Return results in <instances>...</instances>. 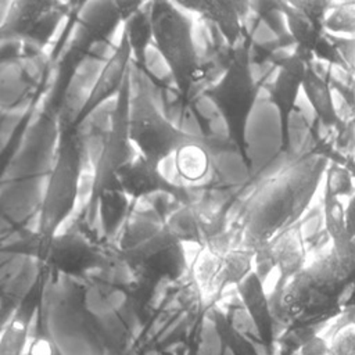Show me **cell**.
Wrapping results in <instances>:
<instances>
[{
	"label": "cell",
	"instance_id": "cell-1",
	"mask_svg": "<svg viewBox=\"0 0 355 355\" xmlns=\"http://www.w3.org/2000/svg\"><path fill=\"white\" fill-rule=\"evenodd\" d=\"M326 171L320 161L295 162L268 179L250 198L241 229L243 245L257 251L295 225Z\"/></svg>",
	"mask_w": 355,
	"mask_h": 355
},
{
	"label": "cell",
	"instance_id": "cell-2",
	"mask_svg": "<svg viewBox=\"0 0 355 355\" xmlns=\"http://www.w3.org/2000/svg\"><path fill=\"white\" fill-rule=\"evenodd\" d=\"M355 261L341 259L330 247L308 261L294 277L280 282L269 298L273 319L315 318L344 306Z\"/></svg>",
	"mask_w": 355,
	"mask_h": 355
},
{
	"label": "cell",
	"instance_id": "cell-3",
	"mask_svg": "<svg viewBox=\"0 0 355 355\" xmlns=\"http://www.w3.org/2000/svg\"><path fill=\"white\" fill-rule=\"evenodd\" d=\"M153 46L171 72L175 89L186 100L202 79L190 12L176 1L150 3Z\"/></svg>",
	"mask_w": 355,
	"mask_h": 355
},
{
	"label": "cell",
	"instance_id": "cell-4",
	"mask_svg": "<svg viewBox=\"0 0 355 355\" xmlns=\"http://www.w3.org/2000/svg\"><path fill=\"white\" fill-rule=\"evenodd\" d=\"M60 135L39 211L37 236L42 244L58 233L60 226L75 209L83 176V147L78 133L73 129Z\"/></svg>",
	"mask_w": 355,
	"mask_h": 355
},
{
	"label": "cell",
	"instance_id": "cell-5",
	"mask_svg": "<svg viewBox=\"0 0 355 355\" xmlns=\"http://www.w3.org/2000/svg\"><path fill=\"white\" fill-rule=\"evenodd\" d=\"M258 92L259 86L250 65L247 47L236 46L225 72L207 96L223 119L230 141L241 153L245 151L247 123Z\"/></svg>",
	"mask_w": 355,
	"mask_h": 355
},
{
	"label": "cell",
	"instance_id": "cell-6",
	"mask_svg": "<svg viewBox=\"0 0 355 355\" xmlns=\"http://www.w3.org/2000/svg\"><path fill=\"white\" fill-rule=\"evenodd\" d=\"M128 133L136 154L157 166L194 137L179 129L157 107L146 89L130 92Z\"/></svg>",
	"mask_w": 355,
	"mask_h": 355
},
{
	"label": "cell",
	"instance_id": "cell-7",
	"mask_svg": "<svg viewBox=\"0 0 355 355\" xmlns=\"http://www.w3.org/2000/svg\"><path fill=\"white\" fill-rule=\"evenodd\" d=\"M101 254L103 251L79 232H64L44 241L37 257L50 270L79 277L97 269Z\"/></svg>",
	"mask_w": 355,
	"mask_h": 355
},
{
	"label": "cell",
	"instance_id": "cell-8",
	"mask_svg": "<svg viewBox=\"0 0 355 355\" xmlns=\"http://www.w3.org/2000/svg\"><path fill=\"white\" fill-rule=\"evenodd\" d=\"M311 60H313L311 55L294 49L290 55L277 64V72L270 87V101L279 112L284 147L288 146L291 114L295 108L298 96L302 92L305 68Z\"/></svg>",
	"mask_w": 355,
	"mask_h": 355
},
{
	"label": "cell",
	"instance_id": "cell-9",
	"mask_svg": "<svg viewBox=\"0 0 355 355\" xmlns=\"http://www.w3.org/2000/svg\"><path fill=\"white\" fill-rule=\"evenodd\" d=\"M116 186L130 201L143 200L148 196H173L180 204H187V193L169 182L159 171V166L136 155L129 164L121 168L116 175Z\"/></svg>",
	"mask_w": 355,
	"mask_h": 355
},
{
	"label": "cell",
	"instance_id": "cell-10",
	"mask_svg": "<svg viewBox=\"0 0 355 355\" xmlns=\"http://www.w3.org/2000/svg\"><path fill=\"white\" fill-rule=\"evenodd\" d=\"M306 263V245L297 225L283 230L268 244L255 251V269L265 265L268 270L276 269L280 282H286L298 275Z\"/></svg>",
	"mask_w": 355,
	"mask_h": 355
},
{
	"label": "cell",
	"instance_id": "cell-11",
	"mask_svg": "<svg viewBox=\"0 0 355 355\" xmlns=\"http://www.w3.org/2000/svg\"><path fill=\"white\" fill-rule=\"evenodd\" d=\"M57 3L51 1H17L11 3L0 35L3 36H31L42 39L43 33H50L61 19Z\"/></svg>",
	"mask_w": 355,
	"mask_h": 355
},
{
	"label": "cell",
	"instance_id": "cell-12",
	"mask_svg": "<svg viewBox=\"0 0 355 355\" xmlns=\"http://www.w3.org/2000/svg\"><path fill=\"white\" fill-rule=\"evenodd\" d=\"M130 46L126 37L122 35L118 47L107 60V62H104L97 78L94 79L85 107L80 111L78 123L87 118L93 111H96L104 101L110 100L112 96H116L119 93L123 83L130 76Z\"/></svg>",
	"mask_w": 355,
	"mask_h": 355
},
{
	"label": "cell",
	"instance_id": "cell-13",
	"mask_svg": "<svg viewBox=\"0 0 355 355\" xmlns=\"http://www.w3.org/2000/svg\"><path fill=\"white\" fill-rule=\"evenodd\" d=\"M43 298V282L39 279L24 298L17 304L0 333V355H22L28 338L31 323Z\"/></svg>",
	"mask_w": 355,
	"mask_h": 355
},
{
	"label": "cell",
	"instance_id": "cell-14",
	"mask_svg": "<svg viewBox=\"0 0 355 355\" xmlns=\"http://www.w3.org/2000/svg\"><path fill=\"white\" fill-rule=\"evenodd\" d=\"M189 12L200 15L202 19L211 22L223 35L230 46H236L243 36V8L245 3L227 0H196V1H176Z\"/></svg>",
	"mask_w": 355,
	"mask_h": 355
},
{
	"label": "cell",
	"instance_id": "cell-15",
	"mask_svg": "<svg viewBox=\"0 0 355 355\" xmlns=\"http://www.w3.org/2000/svg\"><path fill=\"white\" fill-rule=\"evenodd\" d=\"M239 297L248 316L251 318L259 338L269 343L273 336V315L270 301L265 291L263 282L252 272L237 287Z\"/></svg>",
	"mask_w": 355,
	"mask_h": 355
},
{
	"label": "cell",
	"instance_id": "cell-16",
	"mask_svg": "<svg viewBox=\"0 0 355 355\" xmlns=\"http://www.w3.org/2000/svg\"><path fill=\"white\" fill-rule=\"evenodd\" d=\"M302 93L322 125L334 128L340 122L334 104L333 86L330 80L318 71L313 60L306 64L302 79Z\"/></svg>",
	"mask_w": 355,
	"mask_h": 355
},
{
	"label": "cell",
	"instance_id": "cell-17",
	"mask_svg": "<svg viewBox=\"0 0 355 355\" xmlns=\"http://www.w3.org/2000/svg\"><path fill=\"white\" fill-rule=\"evenodd\" d=\"M173 165L182 180L191 184L200 183L214 169L211 148L204 139L194 136L175 151Z\"/></svg>",
	"mask_w": 355,
	"mask_h": 355
},
{
	"label": "cell",
	"instance_id": "cell-18",
	"mask_svg": "<svg viewBox=\"0 0 355 355\" xmlns=\"http://www.w3.org/2000/svg\"><path fill=\"white\" fill-rule=\"evenodd\" d=\"M323 222L330 237L333 251L344 261H355V240L347 230L343 200L323 186Z\"/></svg>",
	"mask_w": 355,
	"mask_h": 355
},
{
	"label": "cell",
	"instance_id": "cell-19",
	"mask_svg": "<svg viewBox=\"0 0 355 355\" xmlns=\"http://www.w3.org/2000/svg\"><path fill=\"white\" fill-rule=\"evenodd\" d=\"M323 26L331 36L355 37V1L333 3Z\"/></svg>",
	"mask_w": 355,
	"mask_h": 355
},
{
	"label": "cell",
	"instance_id": "cell-20",
	"mask_svg": "<svg viewBox=\"0 0 355 355\" xmlns=\"http://www.w3.org/2000/svg\"><path fill=\"white\" fill-rule=\"evenodd\" d=\"M329 355H355V320L344 319L327 340Z\"/></svg>",
	"mask_w": 355,
	"mask_h": 355
},
{
	"label": "cell",
	"instance_id": "cell-21",
	"mask_svg": "<svg viewBox=\"0 0 355 355\" xmlns=\"http://www.w3.org/2000/svg\"><path fill=\"white\" fill-rule=\"evenodd\" d=\"M330 37L340 54L343 68H345V71H348L349 75L355 79V37H337L331 35Z\"/></svg>",
	"mask_w": 355,
	"mask_h": 355
},
{
	"label": "cell",
	"instance_id": "cell-22",
	"mask_svg": "<svg viewBox=\"0 0 355 355\" xmlns=\"http://www.w3.org/2000/svg\"><path fill=\"white\" fill-rule=\"evenodd\" d=\"M31 355H62L60 351L58 345L54 343L53 337L43 330L35 340L32 348H31Z\"/></svg>",
	"mask_w": 355,
	"mask_h": 355
},
{
	"label": "cell",
	"instance_id": "cell-23",
	"mask_svg": "<svg viewBox=\"0 0 355 355\" xmlns=\"http://www.w3.org/2000/svg\"><path fill=\"white\" fill-rule=\"evenodd\" d=\"M345 208V223L348 234L352 240H355V191L348 197Z\"/></svg>",
	"mask_w": 355,
	"mask_h": 355
},
{
	"label": "cell",
	"instance_id": "cell-24",
	"mask_svg": "<svg viewBox=\"0 0 355 355\" xmlns=\"http://www.w3.org/2000/svg\"><path fill=\"white\" fill-rule=\"evenodd\" d=\"M0 302H1L0 304V333H1L4 323L7 322L8 316L11 315V312L14 311V308L17 306L18 302H15L12 300H1Z\"/></svg>",
	"mask_w": 355,
	"mask_h": 355
}]
</instances>
